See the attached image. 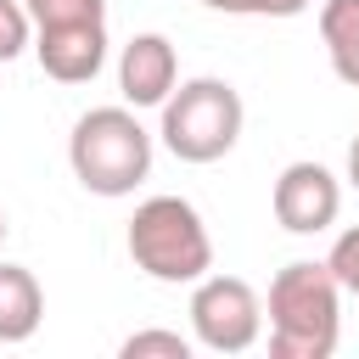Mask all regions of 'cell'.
I'll list each match as a JSON object with an SVG mask.
<instances>
[{"label":"cell","mask_w":359,"mask_h":359,"mask_svg":"<svg viewBox=\"0 0 359 359\" xmlns=\"http://www.w3.org/2000/svg\"><path fill=\"white\" fill-rule=\"evenodd\" d=\"M342 337V286L325 258H297L269 280V359H331Z\"/></svg>","instance_id":"6da1fadb"},{"label":"cell","mask_w":359,"mask_h":359,"mask_svg":"<svg viewBox=\"0 0 359 359\" xmlns=\"http://www.w3.org/2000/svg\"><path fill=\"white\" fill-rule=\"evenodd\" d=\"M129 258L163 286H196L213 269V236L185 196H146L129 219Z\"/></svg>","instance_id":"7a4b0ae2"},{"label":"cell","mask_w":359,"mask_h":359,"mask_svg":"<svg viewBox=\"0 0 359 359\" xmlns=\"http://www.w3.org/2000/svg\"><path fill=\"white\" fill-rule=\"evenodd\" d=\"M67 163L90 196H129L151 174V135L129 107H90L67 135Z\"/></svg>","instance_id":"3957f363"},{"label":"cell","mask_w":359,"mask_h":359,"mask_svg":"<svg viewBox=\"0 0 359 359\" xmlns=\"http://www.w3.org/2000/svg\"><path fill=\"white\" fill-rule=\"evenodd\" d=\"M241 123L247 107L230 79H185L180 90H168L157 135L180 163H219L241 140Z\"/></svg>","instance_id":"277c9868"},{"label":"cell","mask_w":359,"mask_h":359,"mask_svg":"<svg viewBox=\"0 0 359 359\" xmlns=\"http://www.w3.org/2000/svg\"><path fill=\"white\" fill-rule=\"evenodd\" d=\"M191 331L208 353H247L264 331V303L241 275H202L191 292Z\"/></svg>","instance_id":"5b68a950"},{"label":"cell","mask_w":359,"mask_h":359,"mask_svg":"<svg viewBox=\"0 0 359 359\" xmlns=\"http://www.w3.org/2000/svg\"><path fill=\"white\" fill-rule=\"evenodd\" d=\"M269 208H275V224L292 230V236H320L337 224L342 213V185L325 163H286L275 191H269Z\"/></svg>","instance_id":"8992f818"},{"label":"cell","mask_w":359,"mask_h":359,"mask_svg":"<svg viewBox=\"0 0 359 359\" xmlns=\"http://www.w3.org/2000/svg\"><path fill=\"white\" fill-rule=\"evenodd\" d=\"M34 56L56 84H90L107 62V22H62L34 28Z\"/></svg>","instance_id":"52a82bcc"},{"label":"cell","mask_w":359,"mask_h":359,"mask_svg":"<svg viewBox=\"0 0 359 359\" xmlns=\"http://www.w3.org/2000/svg\"><path fill=\"white\" fill-rule=\"evenodd\" d=\"M180 84V56L163 34H135L118 56V90L129 107H163Z\"/></svg>","instance_id":"ba28073f"},{"label":"cell","mask_w":359,"mask_h":359,"mask_svg":"<svg viewBox=\"0 0 359 359\" xmlns=\"http://www.w3.org/2000/svg\"><path fill=\"white\" fill-rule=\"evenodd\" d=\"M45 320V292L34 280V269L22 264H0V342H28Z\"/></svg>","instance_id":"9c48e42d"},{"label":"cell","mask_w":359,"mask_h":359,"mask_svg":"<svg viewBox=\"0 0 359 359\" xmlns=\"http://www.w3.org/2000/svg\"><path fill=\"white\" fill-rule=\"evenodd\" d=\"M320 45L331 56V73L359 90V0H325L320 6Z\"/></svg>","instance_id":"30bf717a"},{"label":"cell","mask_w":359,"mask_h":359,"mask_svg":"<svg viewBox=\"0 0 359 359\" xmlns=\"http://www.w3.org/2000/svg\"><path fill=\"white\" fill-rule=\"evenodd\" d=\"M34 28H62V22H107V0H22Z\"/></svg>","instance_id":"8fae6325"},{"label":"cell","mask_w":359,"mask_h":359,"mask_svg":"<svg viewBox=\"0 0 359 359\" xmlns=\"http://www.w3.org/2000/svg\"><path fill=\"white\" fill-rule=\"evenodd\" d=\"M118 353L123 359H191V337H180V331H135V337H123Z\"/></svg>","instance_id":"7c38bea8"},{"label":"cell","mask_w":359,"mask_h":359,"mask_svg":"<svg viewBox=\"0 0 359 359\" xmlns=\"http://www.w3.org/2000/svg\"><path fill=\"white\" fill-rule=\"evenodd\" d=\"M34 39V22L22 11V0H0V62H17Z\"/></svg>","instance_id":"4fadbf2b"},{"label":"cell","mask_w":359,"mask_h":359,"mask_svg":"<svg viewBox=\"0 0 359 359\" xmlns=\"http://www.w3.org/2000/svg\"><path fill=\"white\" fill-rule=\"evenodd\" d=\"M325 264H331L337 286L359 297V224H348V230H342V236L331 241V258H325Z\"/></svg>","instance_id":"5bb4252c"},{"label":"cell","mask_w":359,"mask_h":359,"mask_svg":"<svg viewBox=\"0 0 359 359\" xmlns=\"http://www.w3.org/2000/svg\"><path fill=\"white\" fill-rule=\"evenodd\" d=\"M314 0H258V17H297V11H309Z\"/></svg>","instance_id":"9a60e30c"},{"label":"cell","mask_w":359,"mask_h":359,"mask_svg":"<svg viewBox=\"0 0 359 359\" xmlns=\"http://www.w3.org/2000/svg\"><path fill=\"white\" fill-rule=\"evenodd\" d=\"M213 11H230V17H258V0H202Z\"/></svg>","instance_id":"2e32d148"},{"label":"cell","mask_w":359,"mask_h":359,"mask_svg":"<svg viewBox=\"0 0 359 359\" xmlns=\"http://www.w3.org/2000/svg\"><path fill=\"white\" fill-rule=\"evenodd\" d=\"M348 185H353V191H359V135H353V140H348Z\"/></svg>","instance_id":"e0dca14e"},{"label":"cell","mask_w":359,"mask_h":359,"mask_svg":"<svg viewBox=\"0 0 359 359\" xmlns=\"http://www.w3.org/2000/svg\"><path fill=\"white\" fill-rule=\"evenodd\" d=\"M6 230H11V224H6V213H0V241H6Z\"/></svg>","instance_id":"ac0fdd59"}]
</instances>
